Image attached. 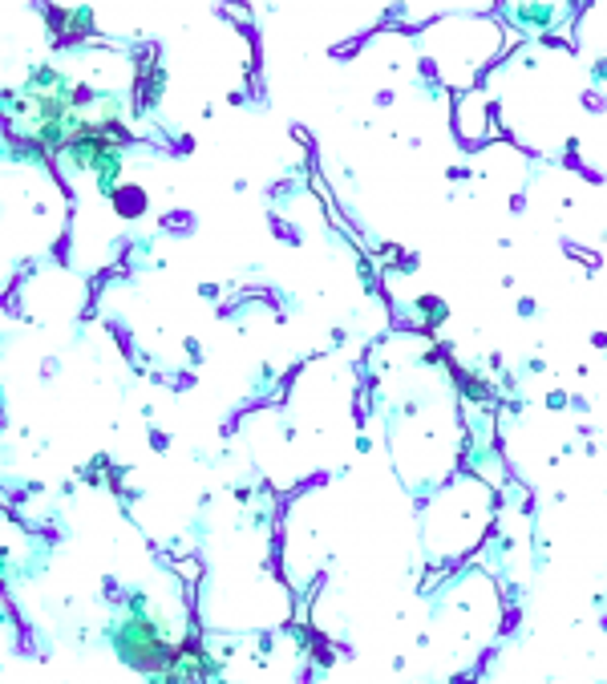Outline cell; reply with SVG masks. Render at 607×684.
<instances>
[{"label": "cell", "mask_w": 607, "mask_h": 684, "mask_svg": "<svg viewBox=\"0 0 607 684\" xmlns=\"http://www.w3.org/2000/svg\"><path fill=\"white\" fill-rule=\"evenodd\" d=\"M114 648L126 668L158 676V680H170V672L179 664V644H170V635L162 632V619L150 616L142 603H134L126 619H117Z\"/></svg>", "instance_id": "1"}, {"label": "cell", "mask_w": 607, "mask_h": 684, "mask_svg": "<svg viewBox=\"0 0 607 684\" xmlns=\"http://www.w3.org/2000/svg\"><path fill=\"white\" fill-rule=\"evenodd\" d=\"M69 154L82 170H94L101 182V191H114L117 182V166H122V146H117V134L106 130L101 122H82L73 138H69Z\"/></svg>", "instance_id": "2"}]
</instances>
